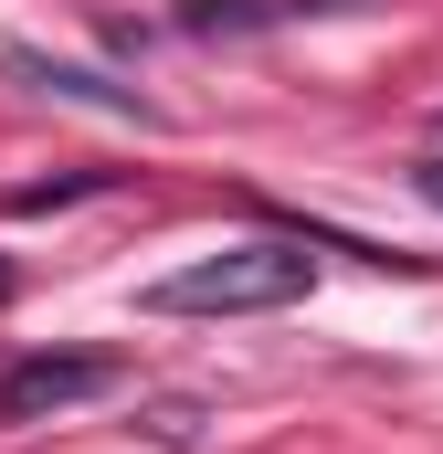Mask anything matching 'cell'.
<instances>
[{
	"mask_svg": "<svg viewBox=\"0 0 443 454\" xmlns=\"http://www.w3.org/2000/svg\"><path fill=\"white\" fill-rule=\"evenodd\" d=\"M285 0H180V32H253V21H275Z\"/></svg>",
	"mask_w": 443,
	"mask_h": 454,
	"instance_id": "obj_4",
	"label": "cell"
},
{
	"mask_svg": "<svg viewBox=\"0 0 443 454\" xmlns=\"http://www.w3.org/2000/svg\"><path fill=\"white\" fill-rule=\"evenodd\" d=\"M307 296V243H222L201 264H180L148 307L169 317H253V307H296Z\"/></svg>",
	"mask_w": 443,
	"mask_h": 454,
	"instance_id": "obj_1",
	"label": "cell"
},
{
	"mask_svg": "<svg viewBox=\"0 0 443 454\" xmlns=\"http://www.w3.org/2000/svg\"><path fill=\"white\" fill-rule=\"evenodd\" d=\"M96 391H116V359H106V348H32V359L0 370V423L74 412V402H96Z\"/></svg>",
	"mask_w": 443,
	"mask_h": 454,
	"instance_id": "obj_2",
	"label": "cell"
},
{
	"mask_svg": "<svg viewBox=\"0 0 443 454\" xmlns=\"http://www.w3.org/2000/svg\"><path fill=\"white\" fill-rule=\"evenodd\" d=\"M85 191H106V169H85V180H43V191H11V212H53V201H85Z\"/></svg>",
	"mask_w": 443,
	"mask_h": 454,
	"instance_id": "obj_5",
	"label": "cell"
},
{
	"mask_svg": "<svg viewBox=\"0 0 443 454\" xmlns=\"http://www.w3.org/2000/svg\"><path fill=\"white\" fill-rule=\"evenodd\" d=\"M0 296H11V264H0Z\"/></svg>",
	"mask_w": 443,
	"mask_h": 454,
	"instance_id": "obj_7",
	"label": "cell"
},
{
	"mask_svg": "<svg viewBox=\"0 0 443 454\" xmlns=\"http://www.w3.org/2000/svg\"><path fill=\"white\" fill-rule=\"evenodd\" d=\"M0 74H21V85H43V96H74V106H106V116H148L137 85H106V74H85V64H53V53H32V43H0Z\"/></svg>",
	"mask_w": 443,
	"mask_h": 454,
	"instance_id": "obj_3",
	"label": "cell"
},
{
	"mask_svg": "<svg viewBox=\"0 0 443 454\" xmlns=\"http://www.w3.org/2000/svg\"><path fill=\"white\" fill-rule=\"evenodd\" d=\"M412 191H423V201L443 212V159H412Z\"/></svg>",
	"mask_w": 443,
	"mask_h": 454,
	"instance_id": "obj_6",
	"label": "cell"
}]
</instances>
